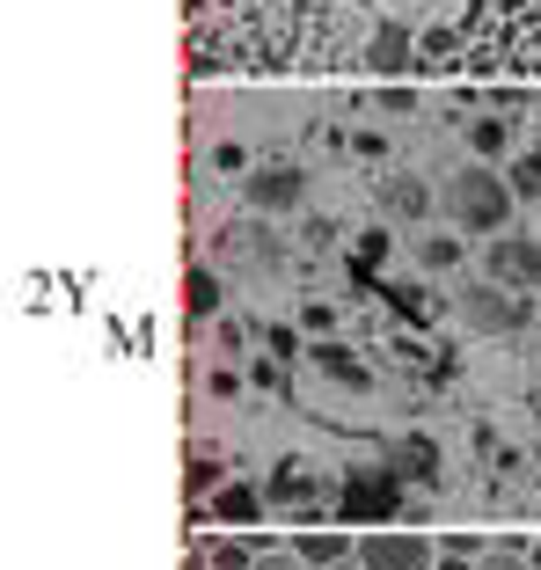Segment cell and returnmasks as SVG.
Returning <instances> with one entry per match:
<instances>
[{
  "label": "cell",
  "mask_w": 541,
  "mask_h": 570,
  "mask_svg": "<svg viewBox=\"0 0 541 570\" xmlns=\"http://www.w3.org/2000/svg\"><path fill=\"white\" fill-rule=\"evenodd\" d=\"M446 219L469 227V235H505L512 227V184L483 161L454 168V176H446Z\"/></svg>",
  "instance_id": "6da1fadb"
},
{
  "label": "cell",
  "mask_w": 541,
  "mask_h": 570,
  "mask_svg": "<svg viewBox=\"0 0 541 570\" xmlns=\"http://www.w3.org/2000/svg\"><path fill=\"white\" fill-rule=\"evenodd\" d=\"M454 315L469 322L475 336H505V330H527V322H534V307H527V293L483 278V285H461V293H454Z\"/></svg>",
  "instance_id": "7a4b0ae2"
},
{
  "label": "cell",
  "mask_w": 541,
  "mask_h": 570,
  "mask_svg": "<svg viewBox=\"0 0 541 570\" xmlns=\"http://www.w3.org/2000/svg\"><path fill=\"white\" fill-rule=\"evenodd\" d=\"M358 563L366 570H440L432 563V541L410 534V527H366L358 534Z\"/></svg>",
  "instance_id": "3957f363"
},
{
  "label": "cell",
  "mask_w": 541,
  "mask_h": 570,
  "mask_svg": "<svg viewBox=\"0 0 541 570\" xmlns=\"http://www.w3.org/2000/svg\"><path fill=\"white\" fill-rule=\"evenodd\" d=\"M483 278L512 285V293H534V285H541V242H527V235H491V249H483Z\"/></svg>",
  "instance_id": "277c9868"
},
{
  "label": "cell",
  "mask_w": 541,
  "mask_h": 570,
  "mask_svg": "<svg viewBox=\"0 0 541 570\" xmlns=\"http://www.w3.org/2000/svg\"><path fill=\"white\" fill-rule=\"evenodd\" d=\"M395 498H403V483H395V469L381 461V469H358V475H344V520H388L395 512Z\"/></svg>",
  "instance_id": "5b68a950"
},
{
  "label": "cell",
  "mask_w": 541,
  "mask_h": 570,
  "mask_svg": "<svg viewBox=\"0 0 541 570\" xmlns=\"http://www.w3.org/2000/svg\"><path fill=\"white\" fill-rule=\"evenodd\" d=\"M242 190H249V205H256V213H293V205L307 198V176H301L293 161H256Z\"/></svg>",
  "instance_id": "8992f818"
},
{
  "label": "cell",
  "mask_w": 541,
  "mask_h": 570,
  "mask_svg": "<svg viewBox=\"0 0 541 570\" xmlns=\"http://www.w3.org/2000/svg\"><path fill=\"white\" fill-rule=\"evenodd\" d=\"M388 469H395V483H424V490H432V483L446 475V453L432 446L424 432H403V439L388 446Z\"/></svg>",
  "instance_id": "52a82bcc"
},
{
  "label": "cell",
  "mask_w": 541,
  "mask_h": 570,
  "mask_svg": "<svg viewBox=\"0 0 541 570\" xmlns=\"http://www.w3.org/2000/svg\"><path fill=\"white\" fill-rule=\"evenodd\" d=\"M293 556L315 563V570H337V563H352V556H358V534H337V527H301V534H293Z\"/></svg>",
  "instance_id": "ba28073f"
},
{
  "label": "cell",
  "mask_w": 541,
  "mask_h": 570,
  "mask_svg": "<svg viewBox=\"0 0 541 570\" xmlns=\"http://www.w3.org/2000/svg\"><path fill=\"white\" fill-rule=\"evenodd\" d=\"M366 59H373V73H403L410 59H417V51H410V30H403V22H388V30H373Z\"/></svg>",
  "instance_id": "9c48e42d"
},
{
  "label": "cell",
  "mask_w": 541,
  "mask_h": 570,
  "mask_svg": "<svg viewBox=\"0 0 541 570\" xmlns=\"http://www.w3.org/2000/svg\"><path fill=\"white\" fill-rule=\"evenodd\" d=\"M213 520H227V527H256V520H264V498H256L249 483L213 490Z\"/></svg>",
  "instance_id": "30bf717a"
},
{
  "label": "cell",
  "mask_w": 541,
  "mask_h": 570,
  "mask_svg": "<svg viewBox=\"0 0 541 570\" xmlns=\"http://www.w3.org/2000/svg\"><path fill=\"white\" fill-rule=\"evenodd\" d=\"M388 213L395 219H432V190H424V176H388Z\"/></svg>",
  "instance_id": "8fae6325"
},
{
  "label": "cell",
  "mask_w": 541,
  "mask_h": 570,
  "mask_svg": "<svg viewBox=\"0 0 541 570\" xmlns=\"http://www.w3.org/2000/svg\"><path fill=\"white\" fill-rule=\"evenodd\" d=\"M315 366L329 373V381H344L352 395H366V387H373V381H366V366H358L352 352H337V344H315Z\"/></svg>",
  "instance_id": "7c38bea8"
},
{
  "label": "cell",
  "mask_w": 541,
  "mask_h": 570,
  "mask_svg": "<svg viewBox=\"0 0 541 570\" xmlns=\"http://www.w3.org/2000/svg\"><path fill=\"white\" fill-rule=\"evenodd\" d=\"M454 264H461V235H424L417 242V271L440 278V271H454Z\"/></svg>",
  "instance_id": "4fadbf2b"
},
{
  "label": "cell",
  "mask_w": 541,
  "mask_h": 570,
  "mask_svg": "<svg viewBox=\"0 0 541 570\" xmlns=\"http://www.w3.org/2000/svg\"><path fill=\"white\" fill-rule=\"evenodd\" d=\"M184 285H190V315H220V307H227V285H220V278H213V271H205V264H198V271H190V278H184Z\"/></svg>",
  "instance_id": "5bb4252c"
},
{
  "label": "cell",
  "mask_w": 541,
  "mask_h": 570,
  "mask_svg": "<svg viewBox=\"0 0 541 570\" xmlns=\"http://www.w3.org/2000/svg\"><path fill=\"white\" fill-rule=\"evenodd\" d=\"M534 563V549H527V541H491V549L475 556V570H527Z\"/></svg>",
  "instance_id": "9a60e30c"
},
{
  "label": "cell",
  "mask_w": 541,
  "mask_h": 570,
  "mask_svg": "<svg viewBox=\"0 0 541 570\" xmlns=\"http://www.w3.org/2000/svg\"><path fill=\"white\" fill-rule=\"evenodd\" d=\"M469 147L483 154V161H491V154H505V118H475L469 125Z\"/></svg>",
  "instance_id": "2e32d148"
},
{
  "label": "cell",
  "mask_w": 541,
  "mask_h": 570,
  "mask_svg": "<svg viewBox=\"0 0 541 570\" xmlns=\"http://www.w3.org/2000/svg\"><path fill=\"white\" fill-rule=\"evenodd\" d=\"M205 483L220 490V453H213V446H190V490H205Z\"/></svg>",
  "instance_id": "e0dca14e"
},
{
  "label": "cell",
  "mask_w": 541,
  "mask_h": 570,
  "mask_svg": "<svg viewBox=\"0 0 541 570\" xmlns=\"http://www.w3.org/2000/svg\"><path fill=\"white\" fill-rule=\"evenodd\" d=\"M381 256H388V227H366L358 235V264H381Z\"/></svg>",
  "instance_id": "ac0fdd59"
},
{
  "label": "cell",
  "mask_w": 541,
  "mask_h": 570,
  "mask_svg": "<svg viewBox=\"0 0 541 570\" xmlns=\"http://www.w3.org/2000/svg\"><path fill=\"white\" fill-rule=\"evenodd\" d=\"M381 293H395V307H403V315H424V293H417V285H381Z\"/></svg>",
  "instance_id": "d6986e66"
},
{
  "label": "cell",
  "mask_w": 541,
  "mask_h": 570,
  "mask_svg": "<svg viewBox=\"0 0 541 570\" xmlns=\"http://www.w3.org/2000/svg\"><path fill=\"white\" fill-rule=\"evenodd\" d=\"M256 570H315V563H301V556H293V549H270V556H264V563H256Z\"/></svg>",
  "instance_id": "ffe728a7"
},
{
  "label": "cell",
  "mask_w": 541,
  "mask_h": 570,
  "mask_svg": "<svg viewBox=\"0 0 541 570\" xmlns=\"http://www.w3.org/2000/svg\"><path fill=\"white\" fill-rule=\"evenodd\" d=\"M527 168H534V176H541V147H534V154H527Z\"/></svg>",
  "instance_id": "44dd1931"
},
{
  "label": "cell",
  "mask_w": 541,
  "mask_h": 570,
  "mask_svg": "<svg viewBox=\"0 0 541 570\" xmlns=\"http://www.w3.org/2000/svg\"><path fill=\"white\" fill-rule=\"evenodd\" d=\"M337 570H366V563H358V556H352V563H337Z\"/></svg>",
  "instance_id": "7402d4cb"
},
{
  "label": "cell",
  "mask_w": 541,
  "mask_h": 570,
  "mask_svg": "<svg viewBox=\"0 0 541 570\" xmlns=\"http://www.w3.org/2000/svg\"><path fill=\"white\" fill-rule=\"evenodd\" d=\"M534 563H541V541H534Z\"/></svg>",
  "instance_id": "603a6c76"
}]
</instances>
